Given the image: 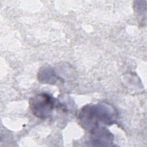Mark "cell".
I'll return each mask as SVG.
<instances>
[{"mask_svg":"<svg viewBox=\"0 0 147 147\" xmlns=\"http://www.w3.org/2000/svg\"><path fill=\"white\" fill-rule=\"evenodd\" d=\"M53 106L52 98L45 93L37 94L31 98L29 100V107L32 113L41 119H45L50 116Z\"/></svg>","mask_w":147,"mask_h":147,"instance_id":"2","label":"cell"},{"mask_svg":"<svg viewBox=\"0 0 147 147\" xmlns=\"http://www.w3.org/2000/svg\"><path fill=\"white\" fill-rule=\"evenodd\" d=\"M106 105L86 106L79 114V119L82 126L86 129H94L97 127L98 121L105 125H110L115 119L116 114L114 110Z\"/></svg>","mask_w":147,"mask_h":147,"instance_id":"1","label":"cell"}]
</instances>
